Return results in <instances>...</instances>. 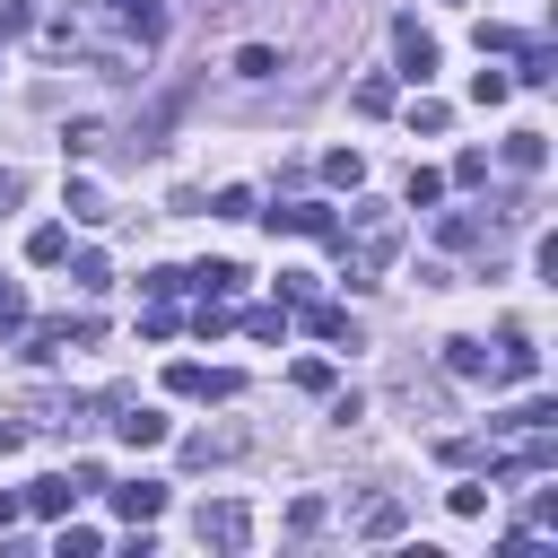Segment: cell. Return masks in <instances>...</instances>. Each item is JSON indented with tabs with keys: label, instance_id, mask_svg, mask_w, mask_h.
<instances>
[{
	"label": "cell",
	"instance_id": "cell-1",
	"mask_svg": "<svg viewBox=\"0 0 558 558\" xmlns=\"http://www.w3.org/2000/svg\"><path fill=\"white\" fill-rule=\"evenodd\" d=\"M331 253H340V279H349V288H375V279L392 270V253H401V209L357 201V209H349V227L331 235Z\"/></svg>",
	"mask_w": 558,
	"mask_h": 558
},
{
	"label": "cell",
	"instance_id": "cell-2",
	"mask_svg": "<svg viewBox=\"0 0 558 558\" xmlns=\"http://www.w3.org/2000/svg\"><path fill=\"white\" fill-rule=\"evenodd\" d=\"M166 392H174V401H235L244 375H235V366H192V357H183V366H166Z\"/></svg>",
	"mask_w": 558,
	"mask_h": 558
},
{
	"label": "cell",
	"instance_id": "cell-3",
	"mask_svg": "<svg viewBox=\"0 0 558 558\" xmlns=\"http://www.w3.org/2000/svg\"><path fill=\"white\" fill-rule=\"evenodd\" d=\"M201 541H209V549H244V541H253V506H244V497L201 506Z\"/></svg>",
	"mask_w": 558,
	"mask_h": 558
},
{
	"label": "cell",
	"instance_id": "cell-4",
	"mask_svg": "<svg viewBox=\"0 0 558 558\" xmlns=\"http://www.w3.org/2000/svg\"><path fill=\"white\" fill-rule=\"evenodd\" d=\"M392 52H401V78H418V87H427V78H436V61H445V52H436V35H427L418 17H401V26H392Z\"/></svg>",
	"mask_w": 558,
	"mask_h": 558
},
{
	"label": "cell",
	"instance_id": "cell-5",
	"mask_svg": "<svg viewBox=\"0 0 558 558\" xmlns=\"http://www.w3.org/2000/svg\"><path fill=\"white\" fill-rule=\"evenodd\" d=\"M270 235H323V244H331L340 218H331L323 201H288V209H270Z\"/></svg>",
	"mask_w": 558,
	"mask_h": 558
},
{
	"label": "cell",
	"instance_id": "cell-6",
	"mask_svg": "<svg viewBox=\"0 0 558 558\" xmlns=\"http://www.w3.org/2000/svg\"><path fill=\"white\" fill-rule=\"evenodd\" d=\"M105 323L96 314H52V323H35V357H52V349H87Z\"/></svg>",
	"mask_w": 558,
	"mask_h": 558
},
{
	"label": "cell",
	"instance_id": "cell-7",
	"mask_svg": "<svg viewBox=\"0 0 558 558\" xmlns=\"http://www.w3.org/2000/svg\"><path fill=\"white\" fill-rule=\"evenodd\" d=\"M497 384H532L541 375V349H532V331H497V366H488Z\"/></svg>",
	"mask_w": 558,
	"mask_h": 558
},
{
	"label": "cell",
	"instance_id": "cell-8",
	"mask_svg": "<svg viewBox=\"0 0 558 558\" xmlns=\"http://www.w3.org/2000/svg\"><path fill=\"white\" fill-rule=\"evenodd\" d=\"M105 497H113L122 523H148V514L166 506V480H122V488H105Z\"/></svg>",
	"mask_w": 558,
	"mask_h": 558
},
{
	"label": "cell",
	"instance_id": "cell-9",
	"mask_svg": "<svg viewBox=\"0 0 558 558\" xmlns=\"http://www.w3.org/2000/svg\"><path fill=\"white\" fill-rule=\"evenodd\" d=\"M26 418H35V427H78L87 401H78V392H26Z\"/></svg>",
	"mask_w": 558,
	"mask_h": 558
},
{
	"label": "cell",
	"instance_id": "cell-10",
	"mask_svg": "<svg viewBox=\"0 0 558 558\" xmlns=\"http://www.w3.org/2000/svg\"><path fill=\"white\" fill-rule=\"evenodd\" d=\"M305 331H314V340H340V349H357V323H349V305H314V296H305Z\"/></svg>",
	"mask_w": 558,
	"mask_h": 558
},
{
	"label": "cell",
	"instance_id": "cell-11",
	"mask_svg": "<svg viewBox=\"0 0 558 558\" xmlns=\"http://www.w3.org/2000/svg\"><path fill=\"white\" fill-rule=\"evenodd\" d=\"M105 17H122L140 44H157V35H166V9H157V0H105Z\"/></svg>",
	"mask_w": 558,
	"mask_h": 558
},
{
	"label": "cell",
	"instance_id": "cell-12",
	"mask_svg": "<svg viewBox=\"0 0 558 558\" xmlns=\"http://www.w3.org/2000/svg\"><path fill=\"white\" fill-rule=\"evenodd\" d=\"M514 52H523V70H514L523 87H549V78H558V44H549V35H532V44H514Z\"/></svg>",
	"mask_w": 558,
	"mask_h": 558
},
{
	"label": "cell",
	"instance_id": "cell-13",
	"mask_svg": "<svg viewBox=\"0 0 558 558\" xmlns=\"http://www.w3.org/2000/svg\"><path fill=\"white\" fill-rule=\"evenodd\" d=\"M506 166H514V174H541V166H549V131H514V140H506Z\"/></svg>",
	"mask_w": 558,
	"mask_h": 558
},
{
	"label": "cell",
	"instance_id": "cell-14",
	"mask_svg": "<svg viewBox=\"0 0 558 558\" xmlns=\"http://www.w3.org/2000/svg\"><path fill=\"white\" fill-rule=\"evenodd\" d=\"M436 235H445V244L462 253V244H488L497 227H488V218H471V209H445V218H436Z\"/></svg>",
	"mask_w": 558,
	"mask_h": 558
},
{
	"label": "cell",
	"instance_id": "cell-15",
	"mask_svg": "<svg viewBox=\"0 0 558 558\" xmlns=\"http://www.w3.org/2000/svg\"><path fill=\"white\" fill-rule=\"evenodd\" d=\"M235 453H244V436H235V427H227V436H192V445H183V462H192V471H209V462H235Z\"/></svg>",
	"mask_w": 558,
	"mask_h": 558
},
{
	"label": "cell",
	"instance_id": "cell-16",
	"mask_svg": "<svg viewBox=\"0 0 558 558\" xmlns=\"http://www.w3.org/2000/svg\"><path fill=\"white\" fill-rule=\"evenodd\" d=\"M401 523H410V506H401V497H375V506L357 514V532H366V541H392Z\"/></svg>",
	"mask_w": 558,
	"mask_h": 558
},
{
	"label": "cell",
	"instance_id": "cell-17",
	"mask_svg": "<svg viewBox=\"0 0 558 558\" xmlns=\"http://www.w3.org/2000/svg\"><path fill=\"white\" fill-rule=\"evenodd\" d=\"M26 262H35V270L70 262V227H35V235H26Z\"/></svg>",
	"mask_w": 558,
	"mask_h": 558
},
{
	"label": "cell",
	"instance_id": "cell-18",
	"mask_svg": "<svg viewBox=\"0 0 558 558\" xmlns=\"http://www.w3.org/2000/svg\"><path fill=\"white\" fill-rule=\"evenodd\" d=\"M70 497H78V480H61V471L26 488V506H35V514H70Z\"/></svg>",
	"mask_w": 558,
	"mask_h": 558
},
{
	"label": "cell",
	"instance_id": "cell-19",
	"mask_svg": "<svg viewBox=\"0 0 558 558\" xmlns=\"http://www.w3.org/2000/svg\"><path fill=\"white\" fill-rule=\"evenodd\" d=\"M70 218H78V227H105V218H113V201H105L96 183H70Z\"/></svg>",
	"mask_w": 558,
	"mask_h": 558
},
{
	"label": "cell",
	"instance_id": "cell-20",
	"mask_svg": "<svg viewBox=\"0 0 558 558\" xmlns=\"http://www.w3.org/2000/svg\"><path fill=\"white\" fill-rule=\"evenodd\" d=\"M61 148H70V157H96V148H105V122H96V113H78V122L61 131Z\"/></svg>",
	"mask_w": 558,
	"mask_h": 558
},
{
	"label": "cell",
	"instance_id": "cell-21",
	"mask_svg": "<svg viewBox=\"0 0 558 558\" xmlns=\"http://www.w3.org/2000/svg\"><path fill=\"white\" fill-rule=\"evenodd\" d=\"M192 279H201V296H235V288H244V270H235V262H201Z\"/></svg>",
	"mask_w": 558,
	"mask_h": 558
},
{
	"label": "cell",
	"instance_id": "cell-22",
	"mask_svg": "<svg viewBox=\"0 0 558 558\" xmlns=\"http://www.w3.org/2000/svg\"><path fill=\"white\" fill-rule=\"evenodd\" d=\"M235 78H279V52H270V44H244V52H235Z\"/></svg>",
	"mask_w": 558,
	"mask_h": 558
},
{
	"label": "cell",
	"instance_id": "cell-23",
	"mask_svg": "<svg viewBox=\"0 0 558 558\" xmlns=\"http://www.w3.org/2000/svg\"><path fill=\"white\" fill-rule=\"evenodd\" d=\"M323 174H331V183H349V192H357V183H366V157H357V148H331V157H323Z\"/></svg>",
	"mask_w": 558,
	"mask_h": 558
},
{
	"label": "cell",
	"instance_id": "cell-24",
	"mask_svg": "<svg viewBox=\"0 0 558 558\" xmlns=\"http://www.w3.org/2000/svg\"><path fill=\"white\" fill-rule=\"evenodd\" d=\"M445 201V174L436 166H410V209H436Z\"/></svg>",
	"mask_w": 558,
	"mask_h": 558
},
{
	"label": "cell",
	"instance_id": "cell-25",
	"mask_svg": "<svg viewBox=\"0 0 558 558\" xmlns=\"http://www.w3.org/2000/svg\"><path fill=\"white\" fill-rule=\"evenodd\" d=\"M70 279H78L87 296H105V288H113V270H105V253H78V262H70Z\"/></svg>",
	"mask_w": 558,
	"mask_h": 558
},
{
	"label": "cell",
	"instance_id": "cell-26",
	"mask_svg": "<svg viewBox=\"0 0 558 558\" xmlns=\"http://www.w3.org/2000/svg\"><path fill=\"white\" fill-rule=\"evenodd\" d=\"M244 331H253V340H288V305H253Z\"/></svg>",
	"mask_w": 558,
	"mask_h": 558
},
{
	"label": "cell",
	"instance_id": "cell-27",
	"mask_svg": "<svg viewBox=\"0 0 558 558\" xmlns=\"http://www.w3.org/2000/svg\"><path fill=\"white\" fill-rule=\"evenodd\" d=\"M445 366H453V375H488V349H480V340H445Z\"/></svg>",
	"mask_w": 558,
	"mask_h": 558
},
{
	"label": "cell",
	"instance_id": "cell-28",
	"mask_svg": "<svg viewBox=\"0 0 558 558\" xmlns=\"http://www.w3.org/2000/svg\"><path fill=\"white\" fill-rule=\"evenodd\" d=\"M506 96H514L506 70H480V78H471V105H506Z\"/></svg>",
	"mask_w": 558,
	"mask_h": 558
},
{
	"label": "cell",
	"instance_id": "cell-29",
	"mask_svg": "<svg viewBox=\"0 0 558 558\" xmlns=\"http://www.w3.org/2000/svg\"><path fill=\"white\" fill-rule=\"evenodd\" d=\"M209 218H253V192H244V183H227V192H209Z\"/></svg>",
	"mask_w": 558,
	"mask_h": 558
},
{
	"label": "cell",
	"instance_id": "cell-30",
	"mask_svg": "<svg viewBox=\"0 0 558 558\" xmlns=\"http://www.w3.org/2000/svg\"><path fill=\"white\" fill-rule=\"evenodd\" d=\"M140 288H148V296H157V305H174V296H183V288H192V270H148V279H140Z\"/></svg>",
	"mask_w": 558,
	"mask_h": 558
},
{
	"label": "cell",
	"instance_id": "cell-31",
	"mask_svg": "<svg viewBox=\"0 0 558 558\" xmlns=\"http://www.w3.org/2000/svg\"><path fill=\"white\" fill-rule=\"evenodd\" d=\"M192 331L218 340V331H227V296H201V305H192Z\"/></svg>",
	"mask_w": 558,
	"mask_h": 558
},
{
	"label": "cell",
	"instance_id": "cell-32",
	"mask_svg": "<svg viewBox=\"0 0 558 558\" xmlns=\"http://www.w3.org/2000/svg\"><path fill=\"white\" fill-rule=\"evenodd\" d=\"M514 44H523V35H514L506 17H480V52H514Z\"/></svg>",
	"mask_w": 558,
	"mask_h": 558
},
{
	"label": "cell",
	"instance_id": "cell-33",
	"mask_svg": "<svg viewBox=\"0 0 558 558\" xmlns=\"http://www.w3.org/2000/svg\"><path fill=\"white\" fill-rule=\"evenodd\" d=\"M357 113H392V78H357Z\"/></svg>",
	"mask_w": 558,
	"mask_h": 558
},
{
	"label": "cell",
	"instance_id": "cell-34",
	"mask_svg": "<svg viewBox=\"0 0 558 558\" xmlns=\"http://www.w3.org/2000/svg\"><path fill=\"white\" fill-rule=\"evenodd\" d=\"M453 514H462V523L488 514V480H462V488H453Z\"/></svg>",
	"mask_w": 558,
	"mask_h": 558
},
{
	"label": "cell",
	"instance_id": "cell-35",
	"mask_svg": "<svg viewBox=\"0 0 558 558\" xmlns=\"http://www.w3.org/2000/svg\"><path fill=\"white\" fill-rule=\"evenodd\" d=\"M288 532H296V541L323 532V497H296V506H288Z\"/></svg>",
	"mask_w": 558,
	"mask_h": 558
},
{
	"label": "cell",
	"instance_id": "cell-36",
	"mask_svg": "<svg viewBox=\"0 0 558 558\" xmlns=\"http://www.w3.org/2000/svg\"><path fill=\"white\" fill-rule=\"evenodd\" d=\"M17 323H26V288H17V279H0V331H17Z\"/></svg>",
	"mask_w": 558,
	"mask_h": 558
},
{
	"label": "cell",
	"instance_id": "cell-37",
	"mask_svg": "<svg viewBox=\"0 0 558 558\" xmlns=\"http://www.w3.org/2000/svg\"><path fill=\"white\" fill-rule=\"evenodd\" d=\"M445 122H453V113H445L436 96H418V105H410V131H445Z\"/></svg>",
	"mask_w": 558,
	"mask_h": 558
},
{
	"label": "cell",
	"instance_id": "cell-38",
	"mask_svg": "<svg viewBox=\"0 0 558 558\" xmlns=\"http://www.w3.org/2000/svg\"><path fill=\"white\" fill-rule=\"evenodd\" d=\"M453 183H488V148H462L453 157Z\"/></svg>",
	"mask_w": 558,
	"mask_h": 558
},
{
	"label": "cell",
	"instance_id": "cell-39",
	"mask_svg": "<svg viewBox=\"0 0 558 558\" xmlns=\"http://www.w3.org/2000/svg\"><path fill=\"white\" fill-rule=\"evenodd\" d=\"M314 296V270H279V305H305Z\"/></svg>",
	"mask_w": 558,
	"mask_h": 558
},
{
	"label": "cell",
	"instance_id": "cell-40",
	"mask_svg": "<svg viewBox=\"0 0 558 558\" xmlns=\"http://www.w3.org/2000/svg\"><path fill=\"white\" fill-rule=\"evenodd\" d=\"M140 331H148V340H174V305H157V296H148V314H140Z\"/></svg>",
	"mask_w": 558,
	"mask_h": 558
},
{
	"label": "cell",
	"instance_id": "cell-41",
	"mask_svg": "<svg viewBox=\"0 0 558 558\" xmlns=\"http://www.w3.org/2000/svg\"><path fill=\"white\" fill-rule=\"evenodd\" d=\"M296 392H331V366L323 357H296Z\"/></svg>",
	"mask_w": 558,
	"mask_h": 558
},
{
	"label": "cell",
	"instance_id": "cell-42",
	"mask_svg": "<svg viewBox=\"0 0 558 558\" xmlns=\"http://www.w3.org/2000/svg\"><path fill=\"white\" fill-rule=\"evenodd\" d=\"M52 549H61V558H87V549H96V532H87V523H61V541H52Z\"/></svg>",
	"mask_w": 558,
	"mask_h": 558
},
{
	"label": "cell",
	"instance_id": "cell-43",
	"mask_svg": "<svg viewBox=\"0 0 558 558\" xmlns=\"http://www.w3.org/2000/svg\"><path fill=\"white\" fill-rule=\"evenodd\" d=\"M26 26H35V9L26 0H0V35H26Z\"/></svg>",
	"mask_w": 558,
	"mask_h": 558
},
{
	"label": "cell",
	"instance_id": "cell-44",
	"mask_svg": "<svg viewBox=\"0 0 558 558\" xmlns=\"http://www.w3.org/2000/svg\"><path fill=\"white\" fill-rule=\"evenodd\" d=\"M26 445V418H0V453H17Z\"/></svg>",
	"mask_w": 558,
	"mask_h": 558
},
{
	"label": "cell",
	"instance_id": "cell-45",
	"mask_svg": "<svg viewBox=\"0 0 558 558\" xmlns=\"http://www.w3.org/2000/svg\"><path fill=\"white\" fill-rule=\"evenodd\" d=\"M17 192H26V174H17V166H0V209H9Z\"/></svg>",
	"mask_w": 558,
	"mask_h": 558
},
{
	"label": "cell",
	"instance_id": "cell-46",
	"mask_svg": "<svg viewBox=\"0 0 558 558\" xmlns=\"http://www.w3.org/2000/svg\"><path fill=\"white\" fill-rule=\"evenodd\" d=\"M17 506H26V497H9V488H0V532H9V523H17Z\"/></svg>",
	"mask_w": 558,
	"mask_h": 558
}]
</instances>
